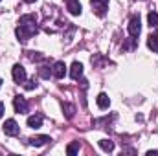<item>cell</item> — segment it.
Returning a JSON list of instances; mask_svg holds the SVG:
<instances>
[{"label":"cell","instance_id":"23","mask_svg":"<svg viewBox=\"0 0 158 156\" xmlns=\"http://www.w3.org/2000/svg\"><path fill=\"white\" fill-rule=\"evenodd\" d=\"M4 116V103H0V117Z\"/></svg>","mask_w":158,"mask_h":156},{"label":"cell","instance_id":"21","mask_svg":"<svg viewBox=\"0 0 158 156\" xmlns=\"http://www.w3.org/2000/svg\"><path fill=\"white\" fill-rule=\"evenodd\" d=\"M35 86H37V83H35V79H31V81H28V84H26V88H28V90H33Z\"/></svg>","mask_w":158,"mask_h":156},{"label":"cell","instance_id":"5","mask_svg":"<svg viewBox=\"0 0 158 156\" xmlns=\"http://www.w3.org/2000/svg\"><path fill=\"white\" fill-rule=\"evenodd\" d=\"M142 31V22H140V17H132L129 20V35L131 37H138Z\"/></svg>","mask_w":158,"mask_h":156},{"label":"cell","instance_id":"16","mask_svg":"<svg viewBox=\"0 0 158 156\" xmlns=\"http://www.w3.org/2000/svg\"><path fill=\"white\" fill-rule=\"evenodd\" d=\"M147 22H149L151 28H156L158 26V13L156 11H151V13L147 15Z\"/></svg>","mask_w":158,"mask_h":156},{"label":"cell","instance_id":"1","mask_svg":"<svg viewBox=\"0 0 158 156\" xmlns=\"http://www.w3.org/2000/svg\"><path fill=\"white\" fill-rule=\"evenodd\" d=\"M37 33V22H26V24H19L17 26V37L20 42L30 40Z\"/></svg>","mask_w":158,"mask_h":156},{"label":"cell","instance_id":"20","mask_svg":"<svg viewBox=\"0 0 158 156\" xmlns=\"http://www.w3.org/2000/svg\"><path fill=\"white\" fill-rule=\"evenodd\" d=\"M30 59H31V61H40V59H44V57H42V55H37L35 51H30Z\"/></svg>","mask_w":158,"mask_h":156},{"label":"cell","instance_id":"8","mask_svg":"<svg viewBox=\"0 0 158 156\" xmlns=\"http://www.w3.org/2000/svg\"><path fill=\"white\" fill-rule=\"evenodd\" d=\"M28 142H30V145H33V147H42V145H46V143L52 142V140H50V136H44V134H42V136H33V138H30Z\"/></svg>","mask_w":158,"mask_h":156},{"label":"cell","instance_id":"4","mask_svg":"<svg viewBox=\"0 0 158 156\" xmlns=\"http://www.w3.org/2000/svg\"><path fill=\"white\" fill-rule=\"evenodd\" d=\"M4 132H6V136H19L20 127H19V123H17L15 119H6V123H4Z\"/></svg>","mask_w":158,"mask_h":156},{"label":"cell","instance_id":"11","mask_svg":"<svg viewBox=\"0 0 158 156\" xmlns=\"http://www.w3.org/2000/svg\"><path fill=\"white\" fill-rule=\"evenodd\" d=\"M28 127H31V129H40V127H42V116H40V114L30 116L28 117Z\"/></svg>","mask_w":158,"mask_h":156},{"label":"cell","instance_id":"24","mask_svg":"<svg viewBox=\"0 0 158 156\" xmlns=\"http://www.w3.org/2000/svg\"><path fill=\"white\" fill-rule=\"evenodd\" d=\"M24 2H28V4H31V2H37V0H24Z\"/></svg>","mask_w":158,"mask_h":156},{"label":"cell","instance_id":"22","mask_svg":"<svg viewBox=\"0 0 158 156\" xmlns=\"http://www.w3.org/2000/svg\"><path fill=\"white\" fill-rule=\"evenodd\" d=\"M158 151H147V156H156Z\"/></svg>","mask_w":158,"mask_h":156},{"label":"cell","instance_id":"10","mask_svg":"<svg viewBox=\"0 0 158 156\" xmlns=\"http://www.w3.org/2000/svg\"><path fill=\"white\" fill-rule=\"evenodd\" d=\"M66 7L72 15H81V4L79 0H66Z\"/></svg>","mask_w":158,"mask_h":156},{"label":"cell","instance_id":"3","mask_svg":"<svg viewBox=\"0 0 158 156\" xmlns=\"http://www.w3.org/2000/svg\"><path fill=\"white\" fill-rule=\"evenodd\" d=\"M13 107H15V112H19V114H26L28 109H30L26 97H22V96H15L13 97Z\"/></svg>","mask_w":158,"mask_h":156},{"label":"cell","instance_id":"12","mask_svg":"<svg viewBox=\"0 0 158 156\" xmlns=\"http://www.w3.org/2000/svg\"><path fill=\"white\" fill-rule=\"evenodd\" d=\"M147 46H149L153 51H158V31L151 33V35L147 37Z\"/></svg>","mask_w":158,"mask_h":156},{"label":"cell","instance_id":"6","mask_svg":"<svg viewBox=\"0 0 158 156\" xmlns=\"http://www.w3.org/2000/svg\"><path fill=\"white\" fill-rule=\"evenodd\" d=\"M11 74H13L15 83H19V84L26 81V70H24L20 64H15V66H13V70H11Z\"/></svg>","mask_w":158,"mask_h":156},{"label":"cell","instance_id":"18","mask_svg":"<svg viewBox=\"0 0 158 156\" xmlns=\"http://www.w3.org/2000/svg\"><path fill=\"white\" fill-rule=\"evenodd\" d=\"M66 153H68L70 156L77 154V153H79V142H74V143H70V145L66 147Z\"/></svg>","mask_w":158,"mask_h":156},{"label":"cell","instance_id":"13","mask_svg":"<svg viewBox=\"0 0 158 156\" xmlns=\"http://www.w3.org/2000/svg\"><path fill=\"white\" fill-rule=\"evenodd\" d=\"M96 101H98V107H99V109H109V105H110L109 96H107V94H103V92L98 96V99H96Z\"/></svg>","mask_w":158,"mask_h":156},{"label":"cell","instance_id":"7","mask_svg":"<svg viewBox=\"0 0 158 156\" xmlns=\"http://www.w3.org/2000/svg\"><path fill=\"white\" fill-rule=\"evenodd\" d=\"M52 76L55 79H63L66 76V66H64V63H61V61H57L55 64H53V68H52Z\"/></svg>","mask_w":158,"mask_h":156},{"label":"cell","instance_id":"17","mask_svg":"<svg viewBox=\"0 0 158 156\" xmlns=\"http://www.w3.org/2000/svg\"><path fill=\"white\" fill-rule=\"evenodd\" d=\"M39 76L42 79H50V76H52V68H50V66H40L39 68Z\"/></svg>","mask_w":158,"mask_h":156},{"label":"cell","instance_id":"15","mask_svg":"<svg viewBox=\"0 0 158 156\" xmlns=\"http://www.w3.org/2000/svg\"><path fill=\"white\" fill-rule=\"evenodd\" d=\"M99 147H101L105 153H112V151H114V142H110V140H101V142H99Z\"/></svg>","mask_w":158,"mask_h":156},{"label":"cell","instance_id":"25","mask_svg":"<svg viewBox=\"0 0 158 156\" xmlns=\"http://www.w3.org/2000/svg\"><path fill=\"white\" fill-rule=\"evenodd\" d=\"M0 86H2V79H0Z\"/></svg>","mask_w":158,"mask_h":156},{"label":"cell","instance_id":"19","mask_svg":"<svg viewBox=\"0 0 158 156\" xmlns=\"http://www.w3.org/2000/svg\"><path fill=\"white\" fill-rule=\"evenodd\" d=\"M26 22H37V15H22L19 24H26Z\"/></svg>","mask_w":158,"mask_h":156},{"label":"cell","instance_id":"9","mask_svg":"<svg viewBox=\"0 0 158 156\" xmlns=\"http://www.w3.org/2000/svg\"><path fill=\"white\" fill-rule=\"evenodd\" d=\"M81 76H83V64L81 63H74L72 68H70V77L77 81V79H81Z\"/></svg>","mask_w":158,"mask_h":156},{"label":"cell","instance_id":"14","mask_svg":"<svg viewBox=\"0 0 158 156\" xmlns=\"http://www.w3.org/2000/svg\"><path fill=\"white\" fill-rule=\"evenodd\" d=\"M63 114L68 117V119H72L74 114H76V107L72 103H63Z\"/></svg>","mask_w":158,"mask_h":156},{"label":"cell","instance_id":"2","mask_svg":"<svg viewBox=\"0 0 158 156\" xmlns=\"http://www.w3.org/2000/svg\"><path fill=\"white\" fill-rule=\"evenodd\" d=\"M90 6H92V11L98 17H103L109 9V0H90Z\"/></svg>","mask_w":158,"mask_h":156}]
</instances>
